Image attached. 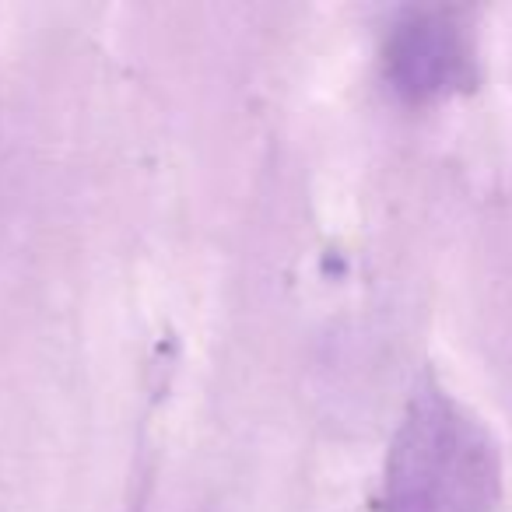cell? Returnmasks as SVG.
Masks as SVG:
<instances>
[{
    "mask_svg": "<svg viewBox=\"0 0 512 512\" xmlns=\"http://www.w3.org/2000/svg\"><path fill=\"white\" fill-rule=\"evenodd\" d=\"M502 495V460L488 428L435 383L407 404L390 442L383 512H491Z\"/></svg>",
    "mask_w": 512,
    "mask_h": 512,
    "instance_id": "6da1fadb",
    "label": "cell"
},
{
    "mask_svg": "<svg viewBox=\"0 0 512 512\" xmlns=\"http://www.w3.org/2000/svg\"><path fill=\"white\" fill-rule=\"evenodd\" d=\"M383 74L411 106L453 99L481 81L477 39L463 8H414L383 43Z\"/></svg>",
    "mask_w": 512,
    "mask_h": 512,
    "instance_id": "7a4b0ae2",
    "label": "cell"
}]
</instances>
